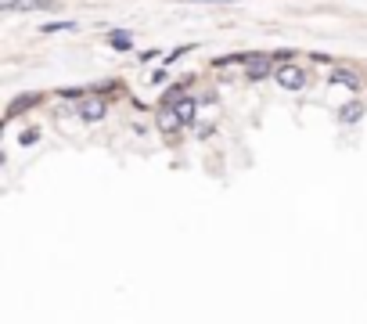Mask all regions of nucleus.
<instances>
[{
    "label": "nucleus",
    "instance_id": "obj_4",
    "mask_svg": "<svg viewBox=\"0 0 367 324\" xmlns=\"http://www.w3.org/2000/svg\"><path fill=\"white\" fill-rule=\"evenodd\" d=\"M195 112H198V101H195V97H180V101H177V116H180V123H191Z\"/></svg>",
    "mask_w": 367,
    "mask_h": 324
},
{
    "label": "nucleus",
    "instance_id": "obj_9",
    "mask_svg": "<svg viewBox=\"0 0 367 324\" xmlns=\"http://www.w3.org/2000/svg\"><path fill=\"white\" fill-rule=\"evenodd\" d=\"M112 47L116 50H130V36L126 33H112Z\"/></svg>",
    "mask_w": 367,
    "mask_h": 324
},
{
    "label": "nucleus",
    "instance_id": "obj_10",
    "mask_svg": "<svg viewBox=\"0 0 367 324\" xmlns=\"http://www.w3.org/2000/svg\"><path fill=\"white\" fill-rule=\"evenodd\" d=\"M58 29H76V22H47L43 33H58Z\"/></svg>",
    "mask_w": 367,
    "mask_h": 324
},
{
    "label": "nucleus",
    "instance_id": "obj_2",
    "mask_svg": "<svg viewBox=\"0 0 367 324\" xmlns=\"http://www.w3.org/2000/svg\"><path fill=\"white\" fill-rule=\"evenodd\" d=\"M274 76H278V83H281L285 90H302V87H306V76H302L295 65H285V69H278Z\"/></svg>",
    "mask_w": 367,
    "mask_h": 324
},
{
    "label": "nucleus",
    "instance_id": "obj_6",
    "mask_svg": "<svg viewBox=\"0 0 367 324\" xmlns=\"http://www.w3.org/2000/svg\"><path fill=\"white\" fill-rule=\"evenodd\" d=\"M263 76H270V58H256L248 69V80H263Z\"/></svg>",
    "mask_w": 367,
    "mask_h": 324
},
{
    "label": "nucleus",
    "instance_id": "obj_8",
    "mask_svg": "<svg viewBox=\"0 0 367 324\" xmlns=\"http://www.w3.org/2000/svg\"><path fill=\"white\" fill-rule=\"evenodd\" d=\"M360 116H363V108H360V104H349V108H342V119H346V123H356Z\"/></svg>",
    "mask_w": 367,
    "mask_h": 324
},
{
    "label": "nucleus",
    "instance_id": "obj_11",
    "mask_svg": "<svg viewBox=\"0 0 367 324\" xmlns=\"http://www.w3.org/2000/svg\"><path fill=\"white\" fill-rule=\"evenodd\" d=\"M36 141H40V130H26V134L18 137V144H26V148H29V144H36Z\"/></svg>",
    "mask_w": 367,
    "mask_h": 324
},
{
    "label": "nucleus",
    "instance_id": "obj_3",
    "mask_svg": "<svg viewBox=\"0 0 367 324\" xmlns=\"http://www.w3.org/2000/svg\"><path fill=\"white\" fill-rule=\"evenodd\" d=\"M80 116H83L87 123H97V119L109 116V104H104V101H87V104L80 108Z\"/></svg>",
    "mask_w": 367,
    "mask_h": 324
},
{
    "label": "nucleus",
    "instance_id": "obj_5",
    "mask_svg": "<svg viewBox=\"0 0 367 324\" xmlns=\"http://www.w3.org/2000/svg\"><path fill=\"white\" fill-rule=\"evenodd\" d=\"M159 126L166 130V134H173V130H180L184 123H180V116H177V108H166V112H159Z\"/></svg>",
    "mask_w": 367,
    "mask_h": 324
},
{
    "label": "nucleus",
    "instance_id": "obj_1",
    "mask_svg": "<svg viewBox=\"0 0 367 324\" xmlns=\"http://www.w3.org/2000/svg\"><path fill=\"white\" fill-rule=\"evenodd\" d=\"M50 8H55L50 0H4V4H0L4 15H15V11H50Z\"/></svg>",
    "mask_w": 367,
    "mask_h": 324
},
{
    "label": "nucleus",
    "instance_id": "obj_7",
    "mask_svg": "<svg viewBox=\"0 0 367 324\" xmlns=\"http://www.w3.org/2000/svg\"><path fill=\"white\" fill-rule=\"evenodd\" d=\"M332 83H346V87H356V83H360V80H356V76H353V72H349V69H339V72H335V76H332Z\"/></svg>",
    "mask_w": 367,
    "mask_h": 324
}]
</instances>
